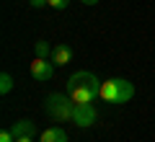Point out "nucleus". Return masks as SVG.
I'll return each mask as SVG.
<instances>
[{
    "instance_id": "nucleus-5",
    "label": "nucleus",
    "mask_w": 155,
    "mask_h": 142,
    "mask_svg": "<svg viewBox=\"0 0 155 142\" xmlns=\"http://www.w3.org/2000/svg\"><path fill=\"white\" fill-rule=\"evenodd\" d=\"M31 75L36 78V80H52V75H54V62L52 60H41V57H34L31 62Z\"/></svg>"
},
{
    "instance_id": "nucleus-10",
    "label": "nucleus",
    "mask_w": 155,
    "mask_h": 142,
    "mask_svg": "<svg viewBox=\"0 0 155 142\" xmlns=\"http://www.w3.org/2000/svg\"><path fill=\"white\" fill-rule=\"evenodd\" d=\"M11 91H13V78L8 75V72H3V75H0V93L8 96Z\"/></svg>"
},
{
    "instance_id": "nucleus-2",
    "label": "nucleus",
    "mask_w": 155,
    "mask_h": 142,
    "mask_svg": "<svg viewBox=\"0 0 155 142\" xmlns=\"http://www.w3.org/2000/svg\"><path fill=\"white\" fill-rule=\"evenodd\" d=\"M134 96V85L124 78H111V80L101 83V98L109 104H127Z\"/></svg>"
},
{
    "instance_id": "nucleus-1",
    "label": "nucleus",
    "mask_w": 155,
    "mask_h": 142,
    "mask_svg": "<svg viewBox=\"0 0 155 142\" xmlns=\"http://www.w3.org/2000/svg\"><path fill=\"white\" fill-rule=\"evenodd\" d=\"M65 93L70 96L75 104H93L96 98H101V83L93 72L88 70H78L67 78Z\"/></svg>"
},
{
    "instance_id": "nucleus-12",
    "label": "nucleus",
    "mask_w": 155,
    "mask_h": 142,
    "mask_svg": "<svg viewBox=\"0 0 155 142\" xmlns=\"http://www.w3.org/2000/svg\"><path fill=\"white\" fill-rule=\"evenodd\" d=\"M0 142H16L13 132H11V129H3V132H0Z\"/></svg>"
},
{
    "instance_id": "nucleus-7",
    "label": "nucleus",
    "mask_w": 155,
    "mask_h": 142,
    "mask_svg": "<svg viewBox=\"0 0 155 142\" xmlns=\"http://www.w3.org/2000/svg\"><path fill=\"white\" fill-rule=\"evenodd\" d=\"M39 142H67V132L62 127H49V129L41 132Z\"/></svg>"
},
{
    "instance_id": "nucleus-13",
    "label": "nucleus",
    "mask_w": 155,
    "mask_h": 142,
    "mask_svg": "<svg viewBox=\"0 0 155 142\" xmlns=\"http://www.w3.org/2000/svg\"><path fill=\"white\" fill-rule=\"evenodd\" d=\"M28 5L31 8H44V5H49V0H28Z\"/></svg>"
},
{
    "instance_id": "nucleus-3",
    "label": "nucleus",
    "mask_w": 155,
    "mask_h": 142,
    "mask_svg": "<svg viewBox=\"0 0 155 142\" xmlns=\"http://www.w3.org/2000/svg\"><path fill=\"white\" fill-rule=\"evenodd\" d=\"M47 114L54 121H72V114H75V101L67 96V93H49L44 104Z\"/></svg>"
},
{
    "instance_id": "nucleus-14",
    "label": "nucleus",
    "mask_w": 155,
    "mask_h": 142,
    "mask_svg": "<svg viewBox=\"0 0 155 142\" xmlns=\"http://www.w3.org/2000/svg\"><path fill=\"white\" fill-rule=\"evenodd\" d=\"M16 142H34V137H16Z\"/></svg>"
},
{
    "instance_id": "nucleus-6",
    "label": "nucleus",
    "mask_w": 155,
    "mask_h": 142,
    "mask_svg": "<svg viewBox=\"0 0 155 142\" xmlns=\"http://www.w3.org/2000/svg\"><path fill=\"white\" fill-rule=\"evenodd\" d=\"M52 62H54L57 67H65L67 62H72V47L70 44H57V47H52Z\"/></svg>"
},
{
    "instance_id": "nucleus-11",
    "label": "nucleus",
    "mask_w": 155,
    "mask_h": 142,
    "mask_svg": "<svg viewBox=\"0 0 155 142\" xmlns=\"http://www.w3.org/2000/svg\"><path fill=\"white\" fill-rule=\"evenodd\" d=\"M67 5H70V0H49V8H54V11H65Z\"/></svg>"
},
{
    "instance_id": "nucleus-4",
    "label": "nucleus",
    "mask_w": 155,
    "mask_h": 142,
    "mask_svg": "<svg viewBox=\"0 0 155 142\" xmlns=\"http://www.w3.org/2000/svg\"><path fill=\"white\" fill-rule=\"evenodd\" d=\"M96 109H93V104H75V114H72V121H75V127H91V124H96Z\"/></svg>"
},
{
    "instance_id": "nucleus-15",
    "label": "nucleus",
    "mask_w": 155,
    "mask_h": 142,
    "mask_svg": "<svg viewBox=\"0 0 155 142\" xmlns=\"http://www.w3.org/2000/svg\"><path fill=\"white\" fill-rule=\"evenodd\" d=\"M80 3H83V5H96L98 0H80Z\"/></svg>"
},
{
    "instance_id": "nucleus-9",
    "label": "nucleus",
    "mask_w": 155,
    "mask_h": 142,
    "mask_svg": "<svg viewBox=\"0 0 155 142\" xmlns=\"http://www.w3.org/2000/svg\"><path fill=\"white\" fill-rule=\"evenodd\" d=\"M34 52H36V57H41V60H49L52 57V47L47 41H34Z\"/></svg>"
},
{
    "instance_id": "nucleus-8",
    "label": "nucleus",
    "mask_w": 155,
    "mask_h": 142,
    "mask_svg": "<svg viewBox=\"0 0 155 142\" xmlns=\"http://www.w3.org/2000/svg\"><path fill=\"white\" fill-rule=\"evenodd\" d=\"M11 132H13V137H34V121L21 119L11 127Z\"/></svg>"
}]
</instances>
